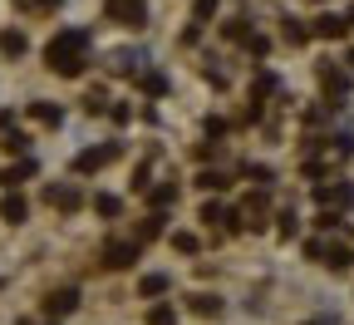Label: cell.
<instances>
[{
    "label": "cell",
    "instance_id": "obj_1",
    "mask_svg": "<svg viewBox=\"0 0 354 325\" xmlns=\"http://www.w3.org/2000/svg\"><path fill=\"white\" fill-rule=\"evenodd\" d=\"M84 50H88V30H59L50 39V50H44V60H50V69H59V74L74 79L84 69Z\"/></svg>",
    "mask_w": 354,
    "mask_h": 325
},
{
    "label": "cell",
    "instance_id": "obj_2",
    "mask_svg": "<svg viewBox=\"0 0 354 325\" xmlns=\"http://www.w3.org/2000/svg\"><path fill=\"white\" fill-rule=\"evenodd\" d=\"M109 15H113V20H123V25H143L148 6H143V0H109Z\"/></svg>",
    "mask_w": 354,
    "mask_h": 325
},
{
    "label": "cell",
    "instance_id": "obj_3",
    "mask_svg": "<svg viewBox=\"0 0 354 325\" xmlns=\"http://www.w3.org/2000/svg\"><path fill=\"white\" fill-rule=\"evenodd\" d=\"M113 153H118V148H88V153H79V158H74V173H99Z\"/></svg>",
    "mask_w": 354,
    "mask_h": 325
},
{
    "label": "cell",
    "instance_id": "obj_4",
    "mask_svg": "<svg viewBox=\"0 0 354 325\" xmlns=\"http://www.w3.org/2000/svg\"><path fill=\"white\" fill-rule=\"evenodd\" d=\"M315 197H320L325 207H349V202H354V188H344V182H339V188H320Z\"/></svg>",
    "mask_w": 354,
    "mask_h": 325
},
{
    "label": "cell",
    "instance_id": "obj_5",
    "mask_svg": "<svg viewBox=\"0 0 354 325\" xmlns=\"http://www.w3.org/2000/svg\"><path fill=\"white\" fill-rule=\"evenodd\" d=\"M315 35H320V39H339V35H344V20H339V15H320V20H315Z\"/></svg>",
    "mask_w": 354,
    "mask_h": 325
},
{
    "label": "cell",
    "instance_id": "obj_6",
    "mask_svg": "<svg viewBox=\"0 0 354 325\" xmlns=\"http://www.w3.org/2000/svg\"><path fill=\"white\" fill-rule=\"evenodd\" d=\"M104 256H109V266H128L133 256H138V247H128V242H113V247H109Z\"/></svg>",
    "mask_w": 354,
    "mask_h": 325
},
{
    "label": "cell",
    "instance_id": "obj_7",
    "mask_svg": "<svg viewBox=\"0 0 354 325\" xmlns=\"http://www.w3.org/2000/svg\"><path fill=\"white\" fill-rule=\"evenodd\" d=\"M44 306H50V315H69V310L79 306V296H74V291H59V296H50V301H44Z\"/></svg>",
    "mask_w": 354,
    "mask_h": 325
},
{
    "label": "cell",
    "instance_id": "obj_8",
    "mask_svg": "<svg viewBox=\"0 0 354 325\" xmlns=\"http://www.w3.org/2000/svg\"><path fill=\"white\" fill-rule=\"evenodd\" d=\"M25 212H30V207H25V197H15V193L6 197V207H0V217H6V222H25Z\"/></svg>",
    "mask_w": 354,
    "mask_h": 325
},
{
    "label": "cell",
    "instance_id": "obj_9",
    "mask_svg": "<svg viewBox=\"0 0 354 325\" xmlns=\"http://www.w3.org/2000/svg\"><path fill=\"white\" fill-rule=\"evenodd\" d=\"M0 50H6V55H25V35L20 30H6V35H0Z\"/></svg>",
    "mask_w": 354,
    "mask_h": 325
},
{
    "label": "cell",
    "instance_id": "obj_10",
    "mask_svg": "<svg viewBox=\"0 0 354 325\" xmlns=\"http://www.w3.org/2000/svg\"><path fill=\"white\" fill-rule=\"evenodd\" d=\"M30 173H35V163L25 158L20 168H6V173H0V182H10V188H15V182H20V177H30Z\"/></svg>",
    "mask_w": 354,
    "mask_h": 325
},
{
    "label": "cell",
    "instance_id": "obj_11",
    "mask_svg": "<svg viewBox=\"0 0 354 325\" xmlns=\"http://www.w3.org/2000/svg\"><path fill=\"white\" fill-rule=\"evenodd\" d=\"M325 89H330V94H344V89H349V79H344L339 69H325Z\"/></svg>",
    "mask_w": 354,
    "mask_h": 325
},
{
    "label": "cell",
    "instance_id": "obj_12",
    "mask_svg": "<svg viewBox=\"0 0 354 325\" xmlns=\"http://www.w3.org/2000/svg\"><path fill=\"white\" fill-rule=\"evenodd\" d=\"M50 202H59V207H74V202H79V193H74V188H50Z\"/></svg>",
    "mask_w": 354,
    "mask_h": 325
},
{
    "label": "cell",
    "instance_id": "obj_13",
    "mask_svg": "<svg viewBox=\"0 0 354 325\" xmlns=\"http://www.w3.org/2000/svg\"><path fill=\"white\" fill-rule=\"evenodd\" d=\"M167 291V276H143V296H162Z\"/></svg>",
    "mask_w": 354,
    "mask_h": 325
},
{
    "label": "cell",
    "instance_id": "obj_14",
    "mask_svg": "<svg viewBox=\"0 0 354 325\" xmlns=\"http://www.w3.org/2000/svg\"><path fill=\"white\" fill-rule=\"evenodd\" d=\"M30 114H35L39 123H59V109H55V104H35Z\"/></svg>",
    "mask_w": 354,
    "mask_h": 325
},
{
    "label": "cell",
    "instance_id": "obj_15",
    "mask_svg": "<svg viewBox=\"0 0 354 325\" xmlns=\"http://www.w3.org/2000/svg\"><path fill=\"white\" fill-rule=\"evenodd\" d=\"M113 69H118V74H128V69H138V55H128V50H123V55H113Z\"/></svg>",
    "mask_w": 354,
    "mask_h": 325
},
{
    "label": "cell",
    "instance_id": "obj_16",
    "mask_svg": "<svg viewBox=\"0 0 354 325\" xmlns=\"http://www.w3.org/2000/svg\"><path fill=\"white\" fill-rule=\"evenodd\" d=\"M197 182H202V188H212V193H221V188H227V177H221V173H202Z\"/></svg>",
    "mask_w": 354,
    "mask_h": 325
},
{
    "label": "cell",
    "instance_id": "obj_17",
    "mask_svg": "<svg viewBox=\"0 0 354 325\" xmlns=\"http://www.w3.org/2000/svg\"><path fill=\"white\" fill-rule=\"evenodd\" d=\"M172 247H177V252H197V237H187V231H177V237H172Z\"/></svg>",
    "mask_w": 354,
    "mask_h": 325
},
{
    "label": "cell",
    "instance_id": "obj_18",
    "mask_svg": "<svg viewBox=\"0 0 354 325\" xmlns=\"http://www.w3.org/2000/svg\"><path fill=\"white\" fill-rule=\"evenodd\" d=\"M6 148H10V153H25V148H30V138H25V133H10V138H6Z\"/></svg>",
    "mask_w": 354,
    "mask_h": 325
},
{
    "label": "cell",
    "instance_id": "obj_19",
    "mask_svg": "<svg viewBox=\"0 0 354 325\" xmlns=\"http://www.w3.org/2000/svg\"><path fill=\"white\" fill-rule=\"evenodd\" d=\"M143 89H148V94H162L167 79H162V74H148V79H143Z\"/></svg>",
    "mask_w": 354,
    "mask_h": 325
},
{
    "label": "cell",
    "instance_id": "obj_20",
    "mask_svg": "<svg viewBox=\"0 0 354 325\" xmlns=\"http://www.w3.org/2000/svg\"><path fill=\"white\" fill-rule=\"evenodd\" d=\"M295 231H300V222H295V212H286L281 217V237H295Z\"/></svg>",
    "mask_w": 354,
    "mask_h": 325
},
{
    "label": "cell",
    "instance_id": "obj_21",
    "mask_svg": "<svg viewBox=\"0 0 354 325\" xmlns=\"http://www.w3.org/2000/svg\"><path fill=\"white\" fill-rule=\"evenodd\" d=\"M305 35H310V30H300V25H295V20H290V25H286V39H290V44H305Z\"/></svg>",
    "mask_w": 354,
    "mask_h": 325
},
{
    "label": "cell",
    "instance_id": "obj_22",
    "mask_svg": "<svg viewBox=\"0 0 354 325\" xmlns=\"http://www.w3.org/2000/svg\"><path fill=\"white\" fill-rule=\"evenodd\" d=\"M94 207H99V212H104V217H118V197H99V202H94Z\"/></svg>",
    "mask_w": 354,
    "mask_h": 325
},
{
    "label": "cell",
    "instance_id": "obj_23",
    "mask_svg": "<svg viewBox=\"0 0 354 325\" xmlns=\"http://www.w3.org/2000/svg\"><path fill=\"white\" fill-rule=\"evenodd\" d=\"M148 320H153V325H172V320H177V315H172V310H167V306H158V310H153V315H148Z\"/></svg>",
    "mask_w": 354,
    "mask_h": 325
},
{
    "label": "cell",
    "instance_id": "obj_24",
    "mask_svg": "<svg viewBox=\"0 0 354 325\" xmlns=\"http://www.w3.org/2000/svg\"><path fill=\"white\" fill-rule=\"evenodd\" d=\"M212 10H216V0H197V20H207Z\"/></svg>",
    "mask_w": 354,
    "mask_h": 325
},
{
    "label": "cell",
    "instance_id": "obj_25",
    "mask_svg": "<svg viewBox=\"0 0 354 325\" xmlns=\"http://www.w3.org/2000/svg\"><path fill=\"white\" fill-rule=\"evenodd\" d=\"M6 123H10V114H6V109H0V128H6Z\"/></svg>",
    "mask_w": 354,
    "mask_h": 325
},
{
    "label": "cell",
    "instance_id": "obj_26",
    "mask_svg": "<svg viewBox=\"0 0 354 325\" xmlns=\"http://www.w3.org/2000/svg\"><path fill=\"white\" fill-rule=\"evenodd\" d=\"M310 325H335V320H310Z\"/></svg>",
    "mask_w": 354,
    "mask_h": 325
}]
</instances>
